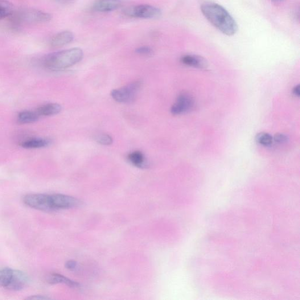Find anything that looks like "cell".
<instances>
[{"label":"cell","instance_id":"9c48e42d","mask_svg":"<svg viewBox=\"0 0 300 300\" xmlns=\"http://www.w3.org/2000/svg\"><path fill=\"white\" fill-rule=\"evenodd\" d=\"M74 38H75V35L72 32L62 31L52 37L50 41V45L53 48L63 47L71 43Z\"/></svg>","mask_w":300,"mask_h":300},{"label":"cell","instance_id":"8fae6325","mask_svg":"<svg viewBox=\"0 0 300 300\" xmlns=\"http://www.w3.org/2000/svg\"><path fill=\"white\" fill-rule=\"evenodd\" d=\"M121 6V0H97L94 3L93 8L97 12H106L116 10Z\"/></svg>","mask_w":300,"mask_h":300},{"label":"cell","instance_id":"ba28073f","mask_svg":"<svg viewBox=\"0 0 300 300\" xmlns=\"http://www.w3.org/2000/svg\"><path fill=\"white\" fill-rule=\"evenodd\" d=\"M195 101L191 94L187 93L180 94L171 109V112L174 115L186 113L194 108Z\"/></svg>","mask_w":300,"mask_h":300},{"label":"cell","instance_id":"ffe728a7","mask_svg":"<svg viewBox=\"0 0 300 300\" xmlns=\"http://www.w3.org/2000/svg\"><path fill=\"white\" fill-rule=\"evenodd\" d=\"M135 52H136L137 54L139 55L149 56L152 55V53H153V49H152L150 47L144 46L137 48L136 50H135Z\"/></svg>","mask_w":300,"mask_h":300},{"label":"cell","instance_id":"d4e9b609","mask_svg":"<svg viewBox=\"0 0 300 300\" xmlns=\"http://www.w3.org/2000/svg\"><path fill=\"white\" fill-rule=\"evenodd\" d=\"M272 1L274 2H282L285 1V0H272Z\"/></svg>","mask_w":300,"mask_h":300},{"label":"cell","instance_id":"277c9868","mask_svg":"<svg viewBox=\"0 0 300 300\" xmlns=\"http://www.w3.org/2000/svg\"><path fill=\"white\" fill-rule=\"evenodd\" d=\"M30 282L28 275L19 270L11 268L0 269V287L8 290L20 291Z\"/></svg>","mask_w":300,"mask_h":300},{"label":"cell","instance_id":"9a60e30c","mask_svg":"<svg viewBox=\"0 0 300 300\" xmlns=\"http://www.w3.org/2000/svg\"><path fill=\"white\" fill-rule=\"evenodd\" d=\"M62 110V107L57 104H48L39 107L36 112L41 116H52L59 113Z\"/></svg>","mask_w":300,"mask_h":300},{"label":"cell","instance_id":"5b68a950","mask_svg":"<svg viewBox=\"0 0 300 300\" xmlns=\"http://www.w3.org/2000/svg\"><path fill=\"white\" fill-rule=\"evenodd\" d=\"M124 13L131 18L154 19L160 17L162 12L157 7L148 4H142L126 8Z\"/></svg>","mask_w":300,"mask_h":300},{"label":"cell","instance_id":"30bf717a","mask_svg":"<svg viewBox=\"0 0 300 300\" xmlns=\"http://www.w3.org/2000/svg\"><path fill=\"white\" fill-rule=\"evenodd\" d=\"M181 62L185 65L188 67H194L198 69H206L208 67V63L206 59L203 57L193 54L183 55L181 57Z\"/></svg>","mask_w":300,"mask_h":300},{"label":"cell","instance_id":"e0dca14e","mask_svg":"<svg viewBox=\"0 0 300 300\" xmlns=\"http://www.w3.org/2000/svg\"><path fill=\"white\" fill-rule=\"evenodd\" d=\"M14 12L13 4L7 0H0V19L9 17Z\"/></svg>","mask_w":300,"mask_h":300},{"label":"cell","instance_id":"4fadbf2b","mask_svg":"<svg viewBox=\"0 0 300 300\" xmlns=\"http://www.w3.org/2000/svg\"><path fill=\"white\" fill-rule=\"evenodd\" d=\"M47 282L51 285L64 284L73 289H79L81 287L79 283L57 273L49 275L47 278Z\"/></svg>","mask_w":300,"mask_h":300},{"label":"cell","instance_id":"ac0fdd59","mask_svg":"<svg viewBox=\"0 0 300 300\" xmlns=\"http://www.w3.org/2000/svg\"><path fill=\"white\" fill-rule=\"evenodd\" d=\"M256 142L264 146H270L272 145L273 137L269 133H260L256 135Z\"/></svg>","mask_w":300,"mask_h":300},{"label":"cell","instance_id":"d6986e66","mask_svg":"<svg viewBox=\"0 0 300 300\" xmlns=\"http://www.w3.org/2000/svg\"><path fill=\"white\" fill-rule=\"evenodd\" d=\"M95 141L98 144L104 146H109L112 145L113 139L109 134H102L96 135Z\"/></svg>","mask_w":300,"mask_h":300},{"label":"cell","instance_id":"3957f363","mask_svg":"<svg viewBox=\"0 0 300 300\" xmlns=\"http://www.w3.org/2000/svg\"><path fill=\"white\" fill-rule=\"evenodd\" d=\"M83 57L82 49L74 48L49 53L44 57L43 65L51 71H60L79 63Z\"/></svg>","mask_w":300,"mask_h":300},{"label":"cell","instance_id":"6da1fadb","mask_svg":"<svg viewBox=\"0 0 300 300\" xmlns=\"http://www.w3.org/2000/svg\"><path fill=\"white\" fill-rule=\"evenodd\" d=\"M201 10L208 22L224 34L232 36L236 34L237 23L224 7L218 4L206 2L201 6Z\"/></svg>","mask_w":300,"mask_h":300},{"label":"cell","instance_id":"52a82bcc","mask_svg":"<svg viewBox=\"0 0 300 300\" xmlns=\"http://www.w3.org/2000/svg\"><path fill=\"white\" fill-rule=\"evenodd\" d=\"M19 22L28 24L45 23L50 22L52 16L48 12L36 9H25L16 16Z\"/></svg>","mask_w":300,"mask_h":300},{"label":"cell","instance_id":"7c38bea8","mask_svg":"<svg viewBox=\"0 0 300 300\" xmlns=\"http://www.w3.org/2000/svg\"><path fill=\"white\" fill-rule=\"evenodd\" d=\"M50 139L32 138L21 143V146L26 149H37L47 147L51 145Z\"/></svg>","mask_w":300,"mask_h":300},{"label":"cell","instance_id":"484cf974","mask_svg":"<svg viewBox=\"0 0 300 300\" xmlns=\"http://www.w3.org/2000/svg\"><path fill=\"white\" fill-rule=\"evenodd\" d=\"M64 1H65V0H64Z\"/></svg>","mask_w":300,"mask_h":300},{"label":"cell","instance_id":"8992f818","mask_svg":"<svg viewBox=\"0 0 300 300\" xmlns=\"http://www.w3.org/2000/svg\"><path fill=\"white\" fill-rule=\"evenodd\" d=\"M142 85L141 81L134 82L125 87L113 90L111 95L117 102L129 104L135 99Z\"/></svg>","mask_w":300,"mask_h":300},{"label":"cell","instance_id":"44dd1931","mask_svg":"<svg viewBox=\"0 0 300 300\" xmlns=\"http://www.w3.org/2000/svg\"><path fill=\"white\" fill-rule=\"evenodd\" d=\"M287 139H288V138L283 134H277L273 137V141L280 144L286 143Z\"/></svg>","mask_w":300,"mask_h":300},{"label":"cell","instance_id":"5bb4252c","mask_svg":"<svg viewBox=\"0 0 300 300\" xmlns=\"http://www.w3.org/2000/svg\"><path fill=\"white\" fill-rule=\"evenodd\" d=\"M127 158L133 166L137 168L143 169V168H147L149 167V163H148L145 155L141 151L132 152L127 156Z\"/></svg>","mask_w":300,"mask_h":300},{"label":"cell","instance_id":"603a6c76","mask_svg":"<svg viewBox=\"0 0 300 300\" xmlns=\"http://www.w3.org/2000/svg\"><path fill=\"white\" fill-rule=\"evenodd\" d=\"M29 299H49V297L45 296V295H31V296L27 298Z\"/></svg>","mask_w":300,"mask_h":300},{"label":"cell","instance_id":"cb8c5ba5","mask_svg":"<svg viewBox=\"0 0 300 300\" xmlns=\"http://www.w3.org/2000/svg\"><path fill=\"white\" fill-rule=\"evenodd\" d=\"M293 93L295 96L299 97L300 95V86L299 85L295 86L293 90Z\"/></svg>","mask_w":300,"mask_h":300},{"label":"cell","instance_id":"7a4b0ae2","mask_svg":"<svg viewBox=\"0 0 300 300\" xmlns=\"http://www.w3.org/2000/svg\"><path fill=\"white\" fill-rule=\"evenodd\" d=\"M23 203L36 210L53 212L65 209L68 202L64 194H31L24 196Z\"/></svg>","mask_w":300,"mask_h":300},{"label":"cell","instance_id":"7402d4cb","mask_svg":"<svg viewBox=\"0 0 300 300\" xmlns=\"http://www.w3.org/2000/svg\"><path fill=\"white\" fill-rule=\"evenodd\" d=\"M65 267L70 270H75L77 267V262L74 261H69L66 263Z\"/></svg>","mask_w":300,"mask_h":300},{"label":"cell","instance_id":"2e32d148","mask_svg":"<svg viewBox=\"0 0 300 300\" xmlns=\"http://www.w3.org/2000/svg\"><path fill=\"white\" fill-rule=\"evenodd\" d=\"M39 117L36 111H23L18 114L17 121L21 124H30L38 121Z\"/></svg>","mask_w":300,"mask_h":300}]
</instances>
